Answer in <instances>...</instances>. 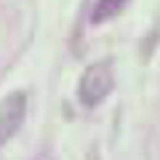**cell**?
I'll return each mask as SVG.
<instances>
[{
    "label": "cell",
    "mask_w": 160,
    "mask_h": 160,
    "mask_svg": "<svg viewBox=\"0 0 160 160\" xmlns=\"http://www.w3.org/2000/svg\"><path fill=\"white\" fill-rule=\"evenodd\" d=\"M115 86V75L109 62H96L91 67H86V72L80 75V86H78V96L86 107H96L102 99L109 96Z\"/></svg>",
    "instance_id": "obj_1"
},
{
    "label": "cell",
    "mask_w": 160,
    "mask_h": 160,
    "mask_svg": "<svg viewBox=\"0 0 160 160\" xmlns=\"http://www.w3.org/2000/svg\"><path fill=\"white\" fill-rule=\"evenodd\" d=\"M24 118H27V93L22 91L8 93L0 104V139H3V144L11 142L19 133V128L24 126Z\"/></svg>",
    "instance_id": "obj_2"
},
{
    "label": "cell",
    "mask_w": 160,
    "mask_h": 160,
    "mask_svg": "<svg viewBox=\"0 0 160 160\" xmlns=\"http://www.w3.org/2000/svg\"><path fill=\"white\" fill-rule=\"evenodd\" d=\"M123 11V3L120 0H102V3H96L91 11V22L99 24V22H107V19L118 16V13Z\"/></svg>",
    "instance_id": "obj_3"
},
{
    "label": "cell",
    "mask_w": 160,
    "mask_h": 160,
    "mask_svg": "<svg viewBox=\"0 0 160 160\" xmlns=\"http://www.w3.org/2000/svg\"><path fill=\"white\" fill-rule=\"evenodd\" d=\"M35 160H56V158H53V155H38Z\"/></svg>",
    "instance_id": "obj_4"
}]
</instances>
